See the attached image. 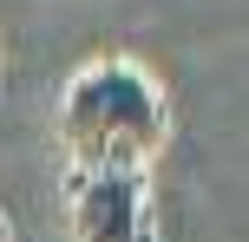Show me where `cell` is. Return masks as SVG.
Listing matches in <instances>:
<instances>
[{
  "instance_id": "1",
  "label": "cell",
  "mask_w": 249,
  "mask_h": 242,
  "mask_svg": "<svg viewBox=\"0 0 249 242\" xmlns=\"http://www.w3.org/2000/svg\"><path fill=\"white\" fill-rule=\"evenodd\" d=\"M171 138L164 85L138 59H92L59 92V144L72 170H151Z\"/></svg>"
},
{
  "instance_id": "2",
  "label": "cell",
  "mask_w": 249,
  "mask_h": 242,
  "mask_svg": "<svg viewBox=\"0 0 249 242\" xmlns=\"http://www.w3.org/2000/svg\"><path fill=\"white\" fill-rule=\"evenodd\" d=\"M66 203H72V242H158L144 170H72Z\"/></svg>"
},
{
  "instance_id": "3",
  "label": "cell",
  "mask_w": 249,
  "mask_h": 242,
  "mask_svg": "<svg viewBox=\"0 0 249 242\" xmlns=\"http://www.w3.org/2000/svg\"><path fill=\"white\" fill-rule=\"evenodd\" d=\"M0 242H7V223H0Z\"/></svg>"
}]
</instances>
